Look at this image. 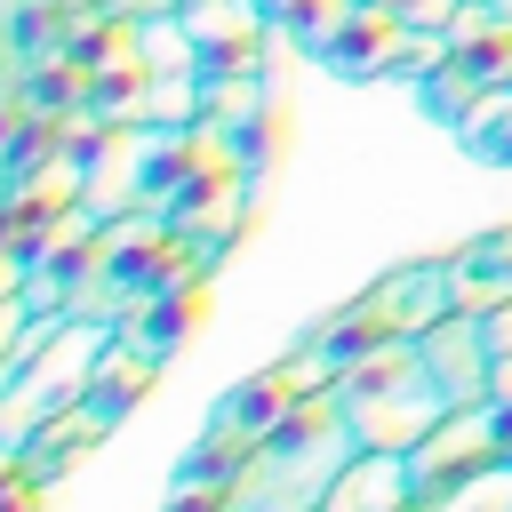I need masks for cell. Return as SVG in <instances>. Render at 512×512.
<instances>
[{
    "label": "cell",
    "mask_w": 512,
    "mask_h": 512,
    "mask_svg": "<svg viewBox=\"0 0 512 512\" xmlns=\"http://www.w3.org/2000/svg\"><path fill=\"white\" fill-rule=\"evenodd\" d=\"M264 168L240 0H0V512H56L176 368Z\"/></svg>",
    "instance_id": "6da1fadb"
},
{
    "label": "cell",
    "mask_w": 512,
    "mask_h": 512,
    "mask_svg": "<svg viewBox=\"0 0 512 512\" xmlns=\"http://www.w3.org/2000/svg\"><path fill=\"white\" fill-rule=\"evenodd\" d=\"M144 512H512V224L296 328Z\"/></svg>",
    "instance_id": "7a4b0ae2"
}]
</instances>
